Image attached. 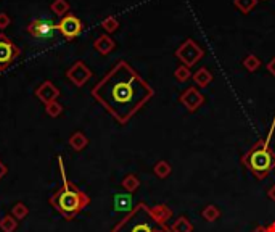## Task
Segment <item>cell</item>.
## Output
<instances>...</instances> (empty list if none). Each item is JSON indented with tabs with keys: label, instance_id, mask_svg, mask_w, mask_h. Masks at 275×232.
I'll return each instance as SVG.
<instances>
[{
	"label": "cell",
	"instance_id": "24",
	"mask_svg": "<svg viewBox=\"0 0 275 232\" xmlns=\"http://www.w3.org/2000/svg\"><path fill=\"white\" fill-rule=\"evenodd\" d=\"M243 68L248 71V72H255L261 68V60L256 56V55H248L243 60Z\"/></svg>",
	"mask_w": 275,
	"mask_h": 232
},
{
	"label": "cell",
	"instance_id": "23",
	"mask_svg": "<svg viewBox=\"0 0 275 232\" xmlns=\"http://www.w3.org/2000/svg\"><path fill=\"white\" fill-rule=\"evenodd\" d=\"M18 228V220H14L11 214H6L0 220V229L2 232H14Z\"/></svg>",
	"mask_w": 275,
	"mask_h": 232
},
{
	"label": "cell",
	"instance_id": "10",
	"mask_svg": "<svg viewBox=\"0 0 275 232\" xmlns=\"http://www.w3.org/2000/svg\"><path fill=\"white\" fill-rule=\"evenodd\" d=\"M66 78L69 79V82L74 84L76 87H84L92 78V71L84 62H76L66 71Z\"/></svg>",
	"mask_w": 275,
	"mask_h": 232
},
{
	"label": "cell",
	"instance_id": "2",
	"mask_svg": "<svg viewBox=\"0 0 275 232\" xmlns=\"http://www.w3.org/2000/svg\"><path fill=\"white\" fill-rule=\"evenodd\" d=\"M275 132V116L264 137L253 145L242 156V164L258 180H264L275 170V152L272 150V137Z\"/></svg>",
	"mask_w": 275,
	"mask_h": 232
},
{
	"label": "cell",
	"instance_id": "18",
	"mask_svg": "<svg viewBox=\"0 0 275 232\" xmlns=\"http://www.w3.org/2000/svg\"><path fill=\"white\" fill-rule=\"evenodd\" d=\"M153 172H155V176L158 179H168L171 176V172H172V166L168 163V162H164V160H161V162H158L155 164V168H153Z\"/></svg>",
	"mask_w": 275,
	"mask_h": 232
},
{
	"label": "cell",
	"instance_id": "8",
	"mask_svg": "<svg viewBox=\"0 0 275 232\" xmlns=\"http://www.w3.org/2000/svg\"><path fill=\"white\" fill-rule=\"evenodd\" d=\"M56 24H58V32H60L63 36V39H66V40H74L84 29L82 21L79 20L76 14H71V13H68L66 16H63Z\"/></svg>",
	"mask_w": 275,
	"mask_h": 232
},
{
	"label": "cell",
	"instance_id": "16",
	"mask_svg": "<svg viewBox=\"0 0 275 232\" xmlns=\"http://www.w3.org/2000/svg\"><path fill=\"white\" fill-rule=\"evenodd\" d=\"M69 8H71V5H69L68 0H53V4L50 5V10H52V13L56 14V16H60V18L66 16Z\"/></svg>",
	"mask_w": 275,
	"mask_h": 232
},
{
	"label": "cell",
	"instance_id": "22",
	"mask_svg": "<svg viewBox=\"0 0 275 232\" xmlns=\"http://www.w3.org/2000/svg\"><path fill=\"white\" fill-rule=\"evenodd\" d=\"M171 230L172 232H193V226L185 216H179L177 220L174 221Z\"/></svg>",
	"mask_w": 275,
	"mask_h": 232
},
{
	"label": "cell",
	"instance_id": "17",
	"mask_svg": "<svg viewBox=\"0 0 275 232\" xmlns=\"http://www.w3.org/2000/svg\"><path fill=\"white\" fill-rule=\"evenodd\" d=\"M259 0H234V6L242 14H250L256 8Z\"/></svg>",
	"mask_w": 275,
	"mask_h": 232
},
{
	"label": "cell",
	"instance_id": "14",
	"mask_svg": "<svg viewBox=\"0 0 275 232\" xmlns=\"http://www.w3.org/2000/svg\"><path fill=\"white\" fill-rule=\"evenodd\" d=\"M150 210H151V214H153V218L159 224H166L172 218V210L169 206L163 205V203H159V205H155V206H150Z\"/></svg>",
	"mask_w": 275,
	"mask_h": 232
},
{
	"label": "cell",
	"instance_id": "21",
	"mask_svg": "<svg viewBox=\"0 0 275 232\" xmlns=\"http://www.w3.org/2000/svg\"><path fill=\"white\" fill-rule=\"evenodd\" d=\"M192 74L193 72L190 71V68H187L185 64H180L176 70H174V78H176V81L179 84H185L192 79Z\"/></svg>",
	"mask_w": 275,
	"mask_h": 232
},
{
	"label": "cell",
	"instance_id": "27",
	"mask_svg": "<svg viewBox=\"0 0 275 232\" xmlns=\"http://www.w3.org/2000/svg\"><path fill=\"white\" fill-rule=\"evenodd\" d=\"M45 113L50 118H58V116H61L63 113V106L61 104H58V102H52V104L45 105Z\"/></svg>",
	"mask_w": 275,
	"mask_h": 232
},
{
	"label": "cell",
	"instance_id": "9",
	"mask_svg": "<svg viewBox=\"0 0 275 232\" xmlns=\"http://www.w3.org/2000/svg\"><path fill=\"white\" fill-rule=\"evenodd\" d=\"M206 97L198 90L197 86L187 87V89L179 96V104L182 105L188 113H195L198 112L200 108L205 105Z\"/></svg>",
	"mask_w": 275,
	"mask_h": 232
},
{
	"label": "cell",
	"instance_id": "30",
	"mask_svg": "<svg viewBox=\"0 0 275 232\" xmlns=\"http://www.w3.org/2000/svg\"><path fill=\"white\" fill-rule=\"evenodd\" d=\"M6 172H8V168H6V166L2 162H0V180H2L6 176Z\"/></svg>",
	"mask_w": 275,
	"mask_h": 232
},
{
	"label": "cell",
	"instance_id": "26",
	"mask_svg": "<svg viewBox=\"0 0 275 232\" xmlns=\"http://www.w3.org/2000/svg\"><path fill=\"white\" fill-rule=\"evenodd\" d=\"M27 214H29V208L24 205V203H16V205H14L13 210H11V216L18 221L26 220Z\"/></svg>",
	"mask_w": 275,
	"mask_h": 232
},
{
	"label": "cell",
	"instance_id": "12",
	"mask_svg": "<svg viewBox=\"0 0 275 232\" xmlns=\"http://www.w3.org/2000/svg\"><path fill=\"white\" fill-rule=\"evenodd\" d=\"M93 48H95L100 55L106 56L116 48V42L108 34H103V36H100L98 39H95V42H93Z\"/></svg>",
	"mask_w": 275,
	"mask_h": 232
},
{
	"label": "cell",
	"instance_id": "29",
	"mask_svg": "<svg viewBox=\"0 0 275 232\" xmlns=\"http://www.w3.org/2000/svg\"><path fill=\"white\" fill-rule=\"evenodd\" d=\"M266 68H267V71H269L271 74H272V76L275 78V56L272 58V60H271L269 63L266 64Z\"/></svg>",
	"mask_w": 275,
	"mask_h": 232
},
{
	"label": "cell",
	"instance_id": "1",
	"mask_svg": "<svg viewBox=\"0 0 275 232\" xmlns=\"http://www.w3.org/2000/svg\"><path fill=\"white\" fill-rule=\"evenodd\" d=\"M92 97L124 126L155 97V89L127 62L119 60L93 86Z\"/></svg>",
	"mask_w": 275,
	"mask_h": 232
},
{
	"label": "cell",
	"instance_id": "7",
	"mask_svg": "<svg viewBox=\"0 0 275 232\" xmlns=\"http://www.w3.org/2000/svg\"><path fill=\"white\" fill-rule=\"evenodd\" d=\"M26 31L35 39H50L58 31V24L48 18H37L26 26Z\"/></svg>",
	"mask_w": 275,
	"mask_h": 232
},
{
	"label": "cell",
	"instance_id": "32",
	"mask_svg": "<svg viewBox=\"0 0 275 232\" xmlns=\"http://www.w3.org/2000/svg\"><path fill=\"white\" fill-rule=\"evenodd\" d=\"M253 232H267V226H256Z\"/></svg>",
	"mask_w": 275,
	"mask_h": 232
},
{
	"label": "cell",
	"instance_id": "31",
	"mask_svg": "<svg viewBox=\"0 0 275 232\" xmlns=\"http://www.w3.org/2000/svg\"><path fill=\"white\" fill-rule=\"evenodd\" d=\"M267 197H269L275 203V184L269 188V190H267Z\"/></svg>",
	"mask_w": 275,
	"mask_h": 232
},
{
	"label": "cell",
	"instance_id": "15",
	"mask_svg": "<svg viewBox=\"0 0 275 232\" xmlns=\"http://www.w3.org/2000/svg\"><path fill=\"white\" fill-rule=\"evenodd\" d=\"M69 145L74 152H81L89 145V139L82 132H74L69 137Z\"/></svg>",
	"mask_w": 275,
	"mask_h": 232
},
{
	"label": "cell",
	"instance_id": "33",
	"mask_svg": "<svg viewBox=\"0 0 275 232\" xmlns=\"http://www.w3.org/2000/svg\"><path fill=\"white\" fill-rule=\"evenodd\" d=\"M267 232H275V221L271 222L269 226H267Z\"/></svg>",
	"mask_w": 275,
	"mask_h": 232
},
{
	"label": "cell",
	"instance_id": "6",
	"mask_svg": "<svg viewBox=\"0 0 275 232\" xmlns=\"http://www.w3.org/2000/svg\"><path fill=\"white\" fill-rule=\"evenodd\" d=\"M21 55V48L14 44L8 36L0 34V71L8 70Z\"/></svg>",
	"mask_w": 275,
	"mask_h": 232
},
{
	"label": "cell",
	"instance_id": "25",
	"mask_svg": "<svg viewBox=\"0 0 275 232\" xmlns=\"http://www.w3.org/2000/svg\"><path fill=\"white\" fill-rule=\"evenodd\" d=\"M101 28H103L108 34H113L119 29V21H118V18H114V16H108V18H105L103 21H101Z\"/></svg>",
	"mask_w": 275,
	"mask_h": 232
},
{
	"label": "cell",
	"instance_id": "13",
	"mask_svg": "<svg viewBox=\"0 0 275 232\" xmlns=\"http://www.w3.org/2000/svg\"><path fill=\"white\" fill-rule=\"evenodd\" d=\"M213 72L208 68H198L197 71L192 74V81L195 82V86L200 87V89H205L209 84L213 82Z\"/></svg>",
	"mask_w": 275,
	"mask_h": 232
},
{
	"label": "cell",
	"instance_id": "19",
	"mask_svg": "<svg viewBox=\"0 0 275 232\" xmlns=\"http://www.w3.org/2000/svg\"><path fill=\"white\" fill-rule=\"evenodd\" d=\"M219 216H221V210L216 205H206L201 212V218L206 222H216L217 220H219Z\"/></svg>",
	"mask_w": 275,
	"mask_h": 232
},
{
	"label": "cell",
	"instance_id": "5",
	"mask_svg": "<svg viewBox=\"0 0 275 232\" xmlns=\"http://www.w3.org/2000/svg\"><path fill=\"white\" fill-rule=\"evenodd\" d=\"M174 55H176L177 60L182 64H185L187 68H193L195 64H198L200 60H203V56H205V50H203L193 39H185L177 47Z\"/></svg>",
	"mask_w": 275,
	"mask_h": 232
},
{
	"label": "cell",
	"instance_id": "3",
	"mask_svg": "<svg viewBox=\"0 0 275 232\" xmlns=\"http://www.w3.org/2000/svg\"><path fill=\"white\" fill-rule=\"evenodd\" d=\"M58 163H60V171L63 176V186L52 195L50 205H52L66 221H72V220H76V216L79 213L84 212V210L90 205V197L66 179V172H64L61 158L58 160Z\"/></svg>",
	"mask_w": 275,
	"mask_h": 232
},
{
	"label": "cell",
	"instance_id": "4",
	"mask_svg": "<svg viewBox=\"0 0 275 232\" xmlns=\"http://www.w3.org/2000/svg\"><path fill=\"white\" fill-rule=\"evenodd\" d=\"M110 232H172L166 224H159L147 203H137L124 220H121Z\"/></svg>",
	"mask_w": 275,
	"mask_h": 232
},
{
	"label": "cell",
	"instance_id": "11",
	"mask_svg": "<svg viewBox=\"0 0 275 232\" xmlns=\"http://www.w3.org/2000/svg\"><path fill=\"white\" fill-rule=\"evenodd\" d=\"M35 97H37L42 104L48 105V104H52V102H56V98L60 97V90H58V87L53 82L45 81L40 84L37 90H35Z\"/></svg>",
	"mask_w": 275,
	"mask_h": 232
},
{
	"label": "cell",
	"instance_id": "28",
	"mask_svg": "<svg viewBox=\"0 0 275 232\" xmlns=\"http://www.w3.org/2000/svg\"><path fill=\"white\" fill-rule=\"evenodd\" d=\"M11 24V18L6 13H0V29H6Z\"/></svg>",
	"mask_w": 275,
	"mask_h": 232
},
{
	"label": "cell",
	"instance_id": "20",
	"mask_svg": "<svg viewBox=\"0 0 275 232\" xmlns=\"http://www.w3.org/2000/svg\"><path fill=\"white\" fill-rule=\"evenodd\" d=\"M121 186H122V188H124L126 192L134 194L137 188L140 187V180H139V178L135 176V174H127V176L122 179Z\"/></svg>",
	"mask_w": 275,
	"mask_h": 232
}]
</instances>
